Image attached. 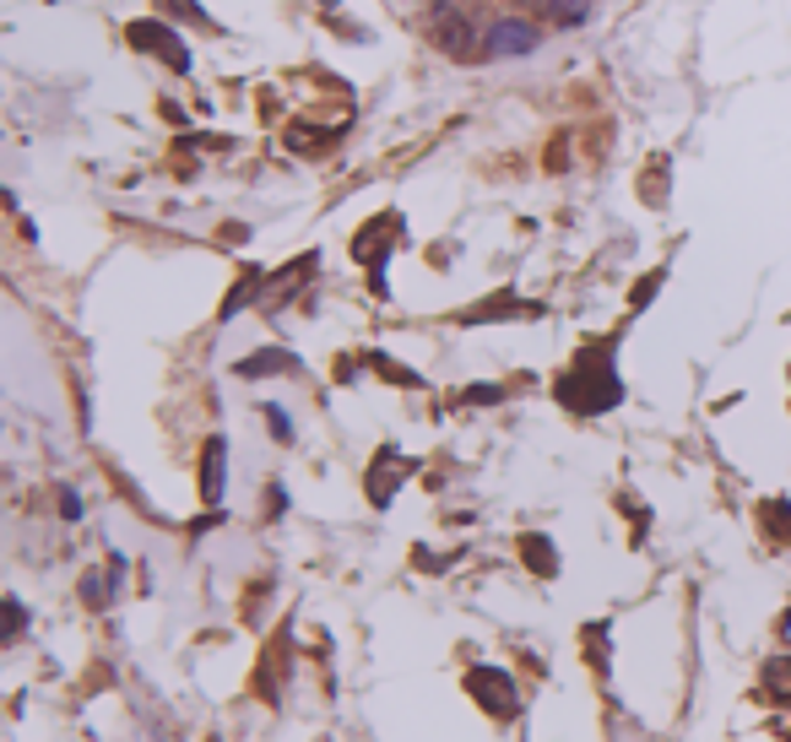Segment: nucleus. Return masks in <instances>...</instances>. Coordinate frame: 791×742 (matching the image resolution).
I'll return each mask as SVG.
<instances>
[{"instance_id": "2", "label": "nucleus", "mask_w": 791, "mask_h": 742, "mask_svg": "<svg viewBox=\"0 0 791 742\" xmlns=\"http://www.w3.org/2000/svg\"><path fill=\"white\" fill-rule=\"evenodd\" d=\"M542 44V33H537V22H526V16H499L488 33H482V55L488 60H515V55H531Z\"/></svg>"}, {"instance_id": "12", "label": "nucleus", "mask_w": 791, "mask_h": 742, "mask_svg": "<svg viewBox=\"0 0 791 742\" xmlns=\"http://www.w3.org/2000/svg\"><path fill=\"white\" fill-rule=\"evenodd\" d=\"M60 515H65V520H76V515H82V504H76V493H71V488L60 493Z\"/></svg>"}, {"instance_id": "6", "label": "nucleus", "mask_w": 791, "mask_h": 742, "mask_svg": "<svg viewBox=\"0 0 791 742\" xmlns=\"http://www.w3.org/2000/svg\"><path fill=\"white\" fill-rule=\"evenodd\" d=\"M201 493H206V504H217V499H223V440H212V445H206V471H201Z\"/></svg>"}, {"instance_id": "3", "label": "nucleus", "mask_w": 791, "mask_h": 742, "mask_svg": "<svg viewBox=\"0 0 791 742\" xmlns=\"http://www.w3.org/2000/svg\"><path fill=\"white\" fill-rule=\"evenodd\" d=\"M429 38L451 55V60H472L477 49H482V38H477V27L456 11V5H434V16H429Z\"/></svg>"}, {"instance_id": "10", "label": "nucleus", "mask_w": 791, "mask_h": 742, "mask_svg": "<svg viewBox=\"0 0 791 742\" xmlns=\"http://www.w3.org/2000/svg\"><path fill=\"white\" fill-rule=\"evenodd\" d=\"M22 623H27V612H22V601L11 596V601H5V639H16V634H22Z\"/></svg>"}, {"instance_id": "4", "label": "nucleus", "mask_w": 791, "mask_h": 742, "mask_svg": "<svg viewBox=\"0 0 791 742\" xmlns=\"http://www.w3.org/2000/svg\"><path fill=\"white\" fill-rule=\"evenodd\" d=\"M467 689H472V699L493 716V721H510V716H515V683H510V672L477 667L472 678H467Z\"/></svg>"}, {"instance_id": "8", "label": "nucleus", "mask_w": 791, "mask_h": 742, "mask_svg": "<svg viewBox=\"0 0 791 742\" xmlns=\"http://www.w3.org/2000/svg\"><path fill=\"white\" fill-rule=\"evenodd\" d=\"M283 369H293L288 352H255V358L239 363V374H283Z\"/></svg>"}, {"instance_id": "9", "label": "nucleus", "mask_w": 791, "mask_h": 742, "mask_svg": "<svg viewBox=\"0 0 791 742\" xmlns=\"http://www.w3.org/2000/svg\"><path fill=\"white\" fill-rule=\"evenodd\" d=\"M520 553H526V564H531L537 575H553V548H548V537H526Z\"/></svg>"}, {"instance_id": "5", "label": "nucleus", "mask_w": 791, "mask_h": 742, "mask_svg": "<svg viewBox=\"0 0 791 742\" xmlns=\"http://www.w3.org/2000/svg\"><path fill=\"white\" fill-rule=\"evenodd\" d=\"M158 33H163V27H153V22H136V27H131V38H136V44L158 49L163 60H168V65H179V71H184V65H190V55L179 49V38H158Z\"/></svg>"}, {"instance_id": "13", "label": "nucleus", "mask_w": 791, "mask_h": 742, "mask_svg": "<svg viewBox=\"0 0 791 742\" xmlns=\"http://www.w3.org/2000/svg\"><path fill=\"white\" fill-rule=\"evenodd\" d=\"M272 434H277V440H288V434H293V429H288V418H283V407H272Z\"/></svg>"}, {"instance_id": "11", "label": "nucleus", "mask_w": 791, "mask_h": 742, "mask_svg": "<svg viewBox=\"0 0 791 742\" xmlns=\"http://www.w3.org/2000/svg\"><path fill=\"white\" fill-rule=\"evenodd\" d=\"M770 689H776V694H791V661H776V667H770Z\"/></svg>"}, {"instance_id": "1", "label": "nucleus", "mask_w": 791, "mask_h": 742, "mask_svg": "<svg viewBox=\"0 0 791 742\" xmlns=\"http://www.w3.org/2000/svg\"><path fill=\"white\" fill-rule=\"evenodd\" d=\"M559 402L564 407H575V412H608L613 402H619V380H613V369H575L570 380H559Z\"/></svg>"}, {"instance_id": "7", "label": "nucleus", "mask_w": 791, "mask_h": 742, "mask_svg": "<svg viewBox=\"0 0 791 742\" xmlns=\"http://www.w3.org/2000/svg\"><path fill=\"white\" fill-rule=\"evenodd\" d=\"M591 5H597V0H548V16H553L559 27H580V22L591 16Z\"/></svg>"}]
</instances>
